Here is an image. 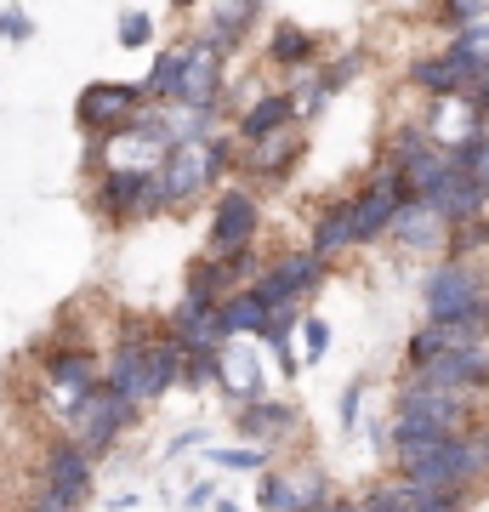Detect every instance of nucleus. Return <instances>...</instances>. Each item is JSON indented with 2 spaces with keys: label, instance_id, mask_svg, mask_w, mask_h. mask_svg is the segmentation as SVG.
<instances>
[{
  "label": "nucleus",
  "instance_id": "nucleus-1",
  "mask_svg": "<svg viewBox=\"0 0 489 512\" xmlns=\"http://www.w3.org/2000/svg\"><path fill=\"white\" fill-rule=\"evenodd\" d=\"M182 376V348L165 336V342H143V336H126L120 348H114V359H109V382L103 387H114L120 399H160L165 387Z\"/></svg>",
  "mask_w": 489,
  "mask_h": 512
},
{
  "label": "nucleus",
  "instance_id": "nucleus-2",
  "mask_svg": "<svg viewBox=\"0 0 489 512\" xmlns=\"http://www.w3.org/2000/svg\"><path fill=\"white\" fill-rule=\"evenodd\" d=\"M404 473H410V484L427 495H455L461 484H472L478 473H489V439L484 433H472V439H444L438 450H427V456L404 461Z\"/></svg>",
  "mask_w": 489,
  "mask_h": 512
},
{
  "label": "nucleus",
  "instance_id": "nucleus-3",
  "mask_svg": "<svg viewBox=\"0 0 489 512\" xmlns=\"http://www.w3.org/2000/svg\"><path fill=\"white\" fill-rule=\"evenodd\" d=\"M131 410H137V404L120 399L114 387H91L86 399L69 410V416H74V433H80V456H86V461H91V456H103V450H109V444L126 433Z\"/></svg>",
  "mask_w": 489,
  "mask_h": 512
},
{
  "label": "nucleus",
  "instance_id": "nucleus-4",
  "mask_svg": "<svg viewBox=\"0 0 489 512\" xmlns=\"http://www.w3.org/2000/svg\"><path fill=\"white\" fill-rule=\"evenodd\" d=\"M137 103H143L137 86H109V80H97V86L80 92L74 120H80V131H91V137H126V131L137 126Z\"/></svg>",
  "mask_w": 489,
  "mask_h": 512
},
{
  "label": "nucleus",
  "instance_id": "nucleus-5",
  "mask_svg": "<svg viewBox=\"0 0 489 512\" xmlns=\"http://www.w3.org/2000/svg\"><path fill=\"white\" fill-rule=\"evenodd\" d=\"M484 330H489V308L467 313V319H433L427 330H416L410 342V365H433L444 353H461V348H484Z\"/></svg>",
  "mask_w": 489,
  "mask_h": 512
},
{
  "label": "nucleus",
  "instance_id": "nucleus-6",
  "mask_svg": "<svg viewBox=\"0 0 489 512\" xmlns=\"http://www.w3.org/2000/svg\"><path fill=\"white\" fill-rule=\"evenodd\" d=\"M325 274V256H313V251H296V256H279L268 274L256 279V302H262V313H273V308H290L296 296L308 291L313 279Z\"/></svg>",
  "mask_w": 489,
  "mask_h": 512
},
{
  "label": "nucleus",
  "instance_id": "nucleus-7",
  "mask_svg": "<svg viewBox=\"0 0 489 512\" xmlns=\"http://www.w3.org/2000/svg\"><path fill=\"white\" fill-rule=\"evenodd\" d=\"M489 308L484 296V279L472 274V268H461V262H450V268H438L433 279H427V313L433 319H467V313Z\"/></svg>",
  "mask_w": 489,
  "mask_h": 512
},
{
  "label": "nucleus",
  "instance_id": "nucleus-8",
  "mask_svg": "<svg viewBox=\"0 0 489 512\" xmlns=\"http://www.w3.org/2000/svg\"><path fill=\"white\" fill-rule=\"evenodd\" d=\"M91 490V461L80 456V444H57L46 456V501L40 512H74Z\"/></svg>",
  "mask_w": 489,
  "mask_h": 512
},
{
  "label": "nucleus",
  "instance_id": "nucleus-9",
  "mask_svg": "<svg viewBox=\"0 0 489 512\" xmlns=\"http://www.w3.org/2000/svg\"><path fill=\"white\" fill-rule=\"evenodd\" d=\"M171 342L182 348V359L194 353H222L228 348V330H222V313L211 302H177V319H171Z\"/></svg>",
  "mask_w": 489,
  "mask_h": 512
},
{
  "label": "nucleus",
  "instance_id": "nucleus-10",
  "mask_svg": "<svg viewBox=\"0 0 489 512\" xmlns=\"http://www.w3.org/2000/svg\"><path fill=\"white\" fill-rule=\"evenodd\" d=\"M478 382H489V348L444 353V359L416 370V387H433V393H467V387H478Z\"/></svg>",
  "mask_w": 489,
  "mask_h": 512
},
{
  "label": "nucleus",
  "instance_id": "nucleus-11",
  "mask_svg": "<svg viewBox=\"0 0 489 512\" xmlns=\"http://www.w3.org/2000/svg\"><path fill=\"white\" fill-rule=\"evenodd\" d=\"M399 205H404V183H399V171L376 177V183H370V188L359 194V205H353V239H376L381 228H393Z\"/></svg>",
  "mask_w": 489,
  "mask_h": 512
},
{
  "label": "nucleus",
  "instance_id": "nucleus-12",
  "mask_svg": "<svg viewBox=\"0 0 489 512\" xmlns=\"http://www.w3.org/2000/svg\"><path fill=\"white\" fill-rule=\"evenodd\" d=\"M256 234V200L251 194H222L217 200V217H211V245L217 256H239Z\"/></svg>",
  "mask_w": 489,
  "mask_h": 512
},
{
  "label": "nucleus",
  "instance_id": "nucleus-13",
  "mask_svg": "<svg viewBox=\"0 0 489 512\" xmlns=\"http://www.w3.org/2000/svg\"><path fill=\"white\" fill-rule=\"evenodd\" d=\"M399 416L410 421H427V427H438V433H450L455 439V427L467 421V399L461 393H433V387H404V404H399Z\"/></svg>",
  "mask_w": 489,
  "mask_h": 512
},
{
  "label": "nucleus",
  "instance_id": "nucleus-14",
  "mask_svg": "<svg viewBox=\"0 0 489 512\" xmlns=\"http://www.w3.org/2000/svg\"><path fill=\"white\" fill-rule=\"evenodd\" d=\"M217 69H222V57H217V46H205V40L182 52V86H177V97L194 114L211 109V97H217Z\"/></svg>",
  "mask_w": 489,
  "mask_h": 512
},
{
  "label": "nucleus",
  "instance_id": "nucleus-15",
  "mask_svg": "<svg viewBox=\"0 0 489 512\" xmlns=\"http://www.w3.org/2000/svg\"><path fill=\"white\" fill-rule=\"evenodd\" d=\"M427 211H433L438 222H467V217H478V205H484V194H478V188L467 183V177H461V171H444V177H438L433 188H427Z\"/></svg>",
  "mask_w": 489,
  "mask_h": 512
},
{
  "label": "nucleus",
  "instance_id": "nucleus-16",
  "mask_svg": "<svg viewBox=\"0 0 489 512\" xmlns=\"http://www.w3.org/2000/svg\"><path fill=\"white\" fill-rule=\"evenodd\" d=\"M46 376H52V387H57V399L69 404H80L97 387V365H91V353L86 348H69V353H46Z\"/></svg>",
  "mask_w": 489,
  "mask_h": 512
},
{
  "label": "nucleus",
  "instance_id": "nucleus-17",
  "mask_svg": "<svg viewBox=\"0 0 489 512\" xmlns=\"http://www.w3.org/2000/svg\"><path fill=\"white\" fill-rule=\"evenodd\" d=\"M148 177H154V171H148ZM148 177H143V171H109V177H103V188H97V211H103V217H114V222L143 217Z\"/></svg>",
  "mask_w": 489,
  "mask_h": 512
},
{
  "label": "nucleus",
  "instance_id": "nucleus-18",
  "mask_svg": "<svg viewBox=\"0 0 489 512\" xmlns=\"http://www.w3.org/2000/svg\"><path fill=\"white\" fill-rule=\"evenodd\" d=\"M217 382H222V393H234V399H256V393H262V365H256V348L228 342V348L217 353Z\"/></svg>",
  "mask_w": 489,
  "mask_h": 512
},
{
  "label": "nucleus",
  "instance_id": "nucleus-19",
  "mask_svg": "<svg viewBox=\"0 0 489 512\" xmlns=\"http://www.w3.org/2000/svg\"><path fill=\"white\" fill-rule=\"evenodd\" d=\"M450 57L472 74V80H489V23L461 29V35H455V46H450Z\"/></svg>",
  "mask_w": 489,
  "mask_h": 512
},
{
  "label": "nucleus",
  "instance_id": "nucleus-20",
  "mask_svg": "<svg viewBox=\"0 0 489 512\" xmlns=\"http://www.w3.org/2000/svg\"><path fill=\"white\" fill-rule=\"evenodd\" d=\"M467 80H472V74L461 69L450 52H444V57H421V63H416V86H427V92H461Z\"/></svg>",
  "mask_w": 489,
  "mask_h": 512
},
{
  "label": "nucleus",
  "instance_id": "nucleus-21",
  "mask_svg": "<svg viewBox=\"0 0 489 512\" xmlns=\"http://www.w3.org/2000/svg\"><path fill=\"white\" fill-rule=\"evenodd\" d=\"M342 245H353V205H330L319 228H313V256L342 251Z\"/></svg>",
  "mask_w": 489,
  "mask_h": 512
},
{
  "label": "nucleus",
  "instance_id": "nucleus-22",
  "mask_svg": "<svg viewBox=\"0 0 489 512\" xmlns=\"http://www.w3.org/2000/svg\"><path fill=\"white\" fill-rule=\"evenodd\" d=\"M290 126V97H262L251 114H245V137L262 143V137H279Z\"/></svg>",
  "mask_w": 489,
  "mask_h": 512
},
{
  "label": "nucleus",
  "instance_id": "nucleus-23",
  "mask_svg": "<svg viewBox=\"0 0 489 512\" xmlns=\"http://www.w3.org/2000/svg\"><path fill=\"white\" fill-rule=\"evenodd\" d=\"M393 228L404 234V245H421V251H427V245L438 239V217H433V211H427L421 200H404V205H399V217H393Z\"/></svg>",
  "mask_w": 489,
  "mask_h": 512
},
{
  "label": "nucleus",
  "instance_id": "nucleus-24",
  "mask_svg": "<svg viewBox=\"0 0 489 512\" xmlns=\"http://www.w3.org/2000/svg\"><path fill=\"white\" fill-rule=\"evenodd\" d=\"M450 165L461 171V177H467L472 188H478V194H489V137H484V131H478L472 143H461V148H455V154H450Z\"/></svg>",
  "mask_w": 489,
  "mask_h": 512
},
{
  "label": "nucleus",
  "instance_id": "nucleus-25",
  "mask_svg": "<svg viewBox=\"0 0 489 512\" xmlns=\"http://www.w3.org/2000/svg\"><path fill=\"white\" fill-rule=\"evenodd\" d=\"M217 313H222V330H228V336H239V330H262V319H268V313H262V302H256L251 291L222 296Z\"/></svg>",
  "mask_w": 489,
  "mask_h": 512
},
{
  "label": "nucleus",
  "instance_id": "nucleus-26",
  "mask_svg": "<svg viewBox=\"0 0 489 512\" xmlns=\"http://www.w3.org/2000/svg\"><path fill=\"white\" fill-rule=\"evenodd\" d=\"M239 427H245L251 439H262V433H290V427H296V410H290V404H245Z\"/></svg>",
  "mask_w": 489,
  "mask_h": 512
},
{
  "label": "nucleus",
  "instance_id": "nucleus-27",
  "mask_svg": "<svg viewBox=\"0 0 489 512\" xmlns=\"http://www.w3.org/2000/svg\"><path fill=\"white\" fill-rule=\"evenodd\" d=\"M256 18V6H217V12H211V23H217V29H211V35H205V46H234L239 35H245V23Z\"/></svg>",
  "mask_w": 489,
  "mask_h": 512
},
{
  "label": "nucleus",
  "instance_id": "nucleus-28",
  "mask_svg": "<svg viewBox=\"0 0 489 512\" xmlns=\"http://www.w3.org/2000/svg\"><path fill=\"white\" fill-rule=\"evenodd\" d=\"M177 86H182V52H160L154 57V74H148V92L177 97Z\"/></svg>",
  "mask_w": 489,
  "mask_h": 512
},
{
  "label": "nucleus",
  "instance_id": "nucleus-29",
  "mask_svg": "<svg viewBox=\"0 0 489 512\" xmlns=\"http://www.w3.org/2000/svg\"><path fill=\"white\" fill-rule=\"evenodd\" d=\"M399 501H404V512H467L461 501H450V495H427V490H416V484H399Z\"/></svg>",
  "mask_w": 489,
  "mask_h": 512
},
{
  "label": "nucleus",
  "instance_id": "nucleus-30",
  "mask_svg": "<svg viewBox=\"0 0 489 512\" xmlns=\"http://www.w3.org/2000/svg\"><path fill=\"white\" fill-rule=\"evenodd\" d=\"M308 52H313L308 29H279V35H273V57H279V63H302Z\"/></svg>",
  "mask_w": 489,
  "mask_h": 512
},
{
  "label": "nucleus",
  "instance_id": "nucleus-31",
  "mask_svg": "<svg viewBox=\"0 0 489 512\" xmlns=\"http://www.w3.org/2000/svg\"><path fill=\"white\" fill-rule=\"evenodd\" d=\"M256 501L268 512H296V490H290L285 478H262V484H256Z\"/></svg>",
  "mask_w": 489,
  "mask_h": 512
},
{
  "label": "nucleus",
  "instance_id": "nucleus-32",
  "mask_svg": "<svg viewBox=\"0 0 489 512\" xmlns=\"http://www.w3.org/2000/svg\"><path fill=\"white\" fill-rule=\"evenodd\" d=\"M325 348H330V325L325 319H308V325H302V359H325Z\"/></svg>",
  "mask_w": 489,
  "mask_h": 512
},
{
  "label": "nucleus",
  "instance_id": "nucleus-33",
  "mask_svg": "<svg viewBox=\"0 0 489 512\" xmlns=\"http://www.w3.org/2000/svg\"><path fill=\"white\" fill-rule=\"evenodd\" d=\"M148 35H154V18L148 12H126L120 18V46H148Z\"/></svg>",
  "mask_w": 489,
  "mask_h": 512
},
{
  "label": "nucleus",
  "instance_id": "nucleus-34",
  "mask_svg": "<svg viewBox=\"0 0 489 512\" xmlns=\"http://www.w3.org/2000/svg\"><path fill=\"white\" fill-rule=\"evenodd\" d=\"M0 35H6V40H29V35H35L29 12H12V6H0Z\"/></svg>",
  "mask_w": 489,
  "mask_h": 512
},
{
  "label": "nucleus",
  "instance_id": "nucleus-35",
  "mask_svg": "<svg viewBox=\"0 0 489 512\" xmlns=\"http://www.w3.org/2000/svg\"><path fill=\"white\" fill-rule=\"evenodd\" d=\"M205 461H217V467H262L256 450H205Z\"/></svg>",
  "mask_w": 489,
  "mask_h": 512
},
{
  "label": "nucleus",
  "instance_id": "nucleus-36",
  "mask_svg": "<svg viewBox=\"0 0 489 512\" xmlns=\"http://www.w3.org/2000/svg\"><path fill=\"white\" fill-rule=\"evenodd\" d=\"M484 239H489V222H467V228L455 234V245H450V251L461 256V251H472V245H484Z\"/></svg>",
  "mask_w": 489,
  "mask_h": 512
},
{
  "label": "nucleus",
  "instance_id": "nucleus-37",
  "mask_svg": "<svg viewBox=\"0 0 489 512\" xmlns=\"http://www.w3.org/2000/svg\"><path fill=\"white\" fill-rule=\"evenodd\" d=\"M319 501H325V478H308V484L296 490V512H313Z\"/></svg>",
  "mask_w": 489,
  "mask_h": 512
},
{
  "label": "nucleus",
  "instance_id": "nucleus-38",
  "mask_svg": "<svg viewBox=\"0 0 489 512\" xmlns=\"http://www.w3.org/2000/svg\"><path fill=\"white\" fill-rule=\"evenodd\" d=\"M359 512H404V501H399V490H381V495H370Z\"/></svg>",
  "mask_w": 489,
  "mask_h": 512
},
{
  "label": "nucleus",
  "instance_id": "nucleus-39",
  "mask_svg": "<svg viewBox=\"0 0 489 512\" xmlns=\"http://www.w3.org/2000/svg\"><path fill=\"white\" fill-rule=\"evenodd\" d=\"M444 18H450V23H467V29H472V23H484V6H467V0H461V6H450V12H444Z\"/></svg>",
  "mask_w": 489,
  "mask_h": 512
},
{
  "label": "nucleus",
  "instance_id": "nucleus-40",
  "mask_svg": "<svg viewBox=\"0 0 489 512\" xmlns=\"http://www.w3.org/2000/svg\"><path fill=\"white\" fill-rule=\"evenodd\" d=\"M353 416H359V387H347V393H342V421H347V427H353Z\"/></svg>",
  "mask_w": 489,
  "mask_h": 512
},
{
  "label": "nucleus",
  "instance_id": "nucleus-41",
  "mask_svg": "<svg viewBox=\"0 0 489 512\" xmlns=\"http://www.w3.org/2000/svg\"><path fill=\"white\" fill-rule=\"evenodd\" d=\"M478 114H489V80H478Z\"/></svg>",
  "mask_w": 489,
  "mask_h": 512
},
{
  "label": "nucleus",
  "instance_id": "nucleus-42",
  "mask_svg": "<svg viewBox=\"0 0 489 512\" xmlns=\"http://www.w3.org/2000/svg\"><path fill=\"white\" fill-rule=\"evenodd\" d=\"M217 512H239V507H234V501H222V507H217Z\"/></svg>",
  "mask_w": 489,
  "mask_h": 512
},
{
  "label": "nucleus",
  "instance_id": "nucleus-43",
  "mask_svg": "<svg viewBox=\"0 0 489 512\" xmlns=\"http://www.w3.org/2000/svg\"><path fill=\"white\" fill-rule=\"evenodd\" d=\"M336 512H359V507H336Z\"/></svg>",
  "mask_w": 489,
  "mask_h": 512
},
{
  "label": "nucleus",
  "instance_id": "nucleus-44",
  "mask_svg": "<svg viewBox=\"0 0 489 512\" xmlns=\"http://www.w3.org/2000/svg\"><path fill=\"white\" fill-rule=\"evenodd\" d=\"M35 512H40V507H35Z\"/></svg>",
  "mask_w": 489,
  "mask_h": 512
}]
</instances>
